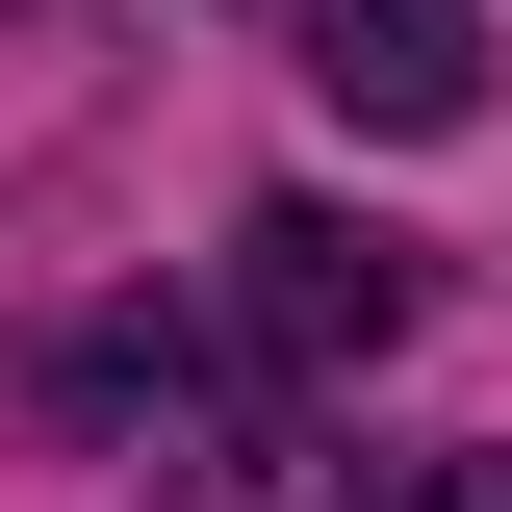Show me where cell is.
Here are the masks:
<instances>
[{"instance_id": "cell-1", "label": "cell", "mask_w": 512, "mask_h": 512, "mask_svg": "<svg viewBox=\"0 0 512 512\" xmlns=\"http://www.w3.org/2000/svg\"><path fill=\"white\" fill-rule=\"evenodd\" d=\"M384 333H410V256H384L359 205H256V231H231V359H256V410L359 384Z\"/></svg>"}, {"instance_id": "cell-2", "label": "cell", "mask_w": 512, "mask_h": 512, "mask_svg": "<svg viewBox=\"0 0 512 512\" xmlns=\"http://www.w3.org/2000/svg\"><path fill=\"white\" fill-rule=\"evenodd\" d=\"M282 52L359 128H487V26H461V0H282Z\"/></svg>"}, {"instance_id": "cell-3", "label": "cell", "mask_w": 512, "mask_h": 512, "mask_svg": "<svg viewBox=\"0 0 512 512\" xmlns=\"http://www.w3.org/2000/svg\"><path fill=\"white\" fill-rule=\"evenodd\" d=\"M180 512H512V461H282V436H231V461H180Z\"/></svg>"}, {"instance_id": "cell-4", "label": "cell", "mask_w": 512, "mask_h": 512, "mask_svg": "<svg viewBox=\"0 0 512 512\" xmlns=\"http://www.w3.org/2000/svg\"><path fill=\"white\" fill-rule=\"evenodd\" d=\"M0 26H26V0H0Z\"/></svg>"}]
</instances>
